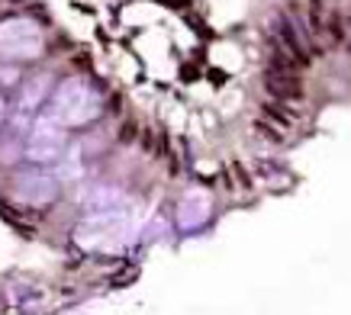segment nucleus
I'll use <instances>...</instances> for the list:
<instances>
[{"label":"nucleus","mask_w":351,"mask_h":315,"mask_svg":"<svg viewBox=\"0 0 351 315\" xmlns=\"http://www.w3.org/2000/svg\"><path fill=\"white\" fill-rule=\"evenodd\" d=\"M43 49V32L29 20L0 23V55L3 58H32Z\"/></svg>","instance_id":"nucleus-1"},{"label":"nucleus","mask_w":351,"mask_h":315,"mask_svg":"<svg viewBox=\"0 0 351 315\" xmlns=\"http://www.w3.org/2000/svg\"><path fill=\"white\" fill-rule=\"evenodd\" d=\"M97 110H100V106H97V97L90 94L87 84H81V81H68V84L62 87V94H58V103H55V116H58L62 123H71V126L87 123Z\"/></svg>","instance_id":"nucleus-2"},{"label":"nucleus","mask_w":351,"mask_h":315,"mask_svg":"<svg viewBox=\"0 0 351 315\" xmlns=\"http://www.w3.org/2000/svg\"><path fill=\"white\" fill-rule=\"evenodd\" d=\"M267 87L277 97H300V77H297V62L287 55H277L271 68H267Z\"/></svg>","instance_id":"nucleus-3"},{"label":"nucleus","mask_w":351,"mask_h":315,"mask_svg":"<svg viewBox=\"0 0 351 315\" xmlns=\"http://www.w3.org/2000/svg\"><path fill=\"white\" fill-rule=\"evenodd\" d=\"M277 39H280V45H284L287 58H293L297 64H306L309 62L306 42H303V36H300L297 26H293L290 20H277Z\"/></svg>","instance_id":"nucleus-4"},{"label":"nucleus","mask_w":351,"mask_h":315,"mask_svg":"<svg viewBox=\"0 0 351 315\" xmlns=\"http://www.w3.org/2000/svg\"><path fill=\"white\" fill-rule=\"evenodd\" d=\"M0 116H3V103H0Z\"/></svg>","instance_id":"nucleus-5"}]
</instances>
